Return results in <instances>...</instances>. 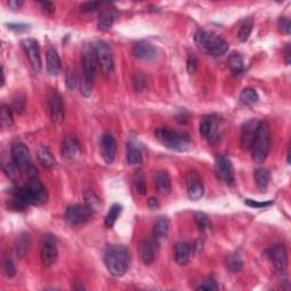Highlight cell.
Segmentation results:
<instances>
[{"label": "cell", "mask_w": 291, "mask_h": 291, "mask_svg": "<svg viewBox=\"0 0 291 291\" xmlns=\"http://www.w3.org/2000/svg\"><path fill=\"white\" fill-rule=\"evenodd\" d=\"M48 192L42 183L35 177H30L26 186L16 188L12 192V207L16 210H24L30 205H42L47 202Z\"/></svg>", "instance_id": "1"}, {"label": "cell", "mask_w": 291, "mask_h": 291, "mask_svg": "<svg viewBox=\"0 0 291 291\" xmlns=\"http://www.w3.org/2000/svg\"><path fill=\"white\" fill-rule=\"evenodd\" d=\"M104 263L111 275L123 277L130 266V252L123 245H111L106 248Z\"/></svg>", "instance_id": "2"}, {"label": "cell", "mask_w": 291, "mask_h": 291, "mask_svg": "<svg viewBox=\"0 0 291 291\" xmlns=\"http://www.w3.org/2000/svg\"><path fill=\"white\" fill-rule=\"evenodd\" d=\"M194 39L198 48L203 49L204 51L214 57H220L229 50V43L214 32L206 31L203 29L197 30Z\"/></svg>", "instance_id": "3"}, {"label": "cell", "mask_w": 291, "mask_h": 291, "mask_svg": "<svg viewBox=\"0 0 291 291\" xmlns=\"http://www.w3.org/2000/svg\"><path fill=\"white\" fill-rule=\"evenodd\" d=\"M251 157L256 164H263L271 150V126L266 121H259L256 137L251 145Z\"/></svg>", "instance_id": "4"}, {"label": "cell", "mask_w": 291, "mask_h": 291, "mask_svg": "<svg viewBox=\"0 0 291 291\" xmlns=\"http://www.w3.org/2000/svg\"><path fill=\"white\" fill-rule=\"evenodd\" d=\"M155 135L164 147L175 152H187L191 146V140L184 132L169 130V128H158L155 132Z\"/></svg>", "instance_id": "5"}, {"label": "cell", "mask_w": 291, "mask_h": 291, "mask_svg": "<svg viewBox=\"0 0 291 291\" xmlns=\"http://www.w3.org/2000/svg\"><path fill=\"white\" fill-rule=\"evenodd\" d=\"M10 152H12V162L22 173L30 177L37 176V169L33 166L31 154L23 141L15 139L12 143Z\"/></svg>", "instance_id": "6"}, {"label": "cell", "mask_w": 291, "mask_h": 291, "mask_svg": "<svg viewBox=\"0 0 291 291\" xmlns=\"http://www.w3.org/2000/svg\"><path fill=\"white\" fill-rule=\"evenodd\" d=\"M222 122L220 117L210 115L203 117L199 124V133L205 138L210 145H215L222 138Z\"/></svg>", "instance_id": "7"}, {"label": "cell", "mask_w": 291, "mask_h": 291, "mask_svg": "<svg viewBox=\"0 0 291 291\" xmlns=\"http://www.w3.org/2000/svg\"><path fill=\"white\" fill-rule=\"evenodd\" d=\"M94 50L97 54L98 65L100 66V70L103 74L108 77L114 72V56H113L112 48L105 41H97Z\"/></svg>", "instance_id": "8"}, {"label": "cell", "mask_w": 291, "mask_h": 291, "mask_svg": "<svg viewBox=\"0 0 291 291\" xmlns=\"http://www.w3.org/2000/svg\"><path fill=\"white\" fill-rule=\"evenodd\" d=\"M58 257L57 241L52 234H44L40 244V258L44 266L54 265Z\"/></svg>", "instance_id": "9"}, {"label": "cell", "mask_w": 291, "mask_h": 291, "mask_svg": "<svg viewBox=\"0 0 291 291\" xmlns=\"http://www.w3.org/2000/svg\"><path fill=\"white\" fill-rule=\"evenodd\" d=\"M92 216V209H90L88 206L82 205V204H77V205L70 206L66 209V221L71 225H81L88 222Z\"/></svg>", "instance_id": "10"}, {"label": "cell", "mask_w": 291, "mask_h": 291, "mask_svg": "<svg viewBox=\"0 0 291 291\" xmlns=\"http://www.w3.org/2000/svg\"><path fill=\"white\" fill-rule=\"evenodd\" d=\"M22 46L26 54L30 64H31L33 71L36 73H40L42 69V63H41V55H40V47L39 42L36 39H24L22 41Z\"/></svg>", "instance_id": "11"}, {"label": "cell", "mask_w": 291, "mask_h": 291, "mask_svg": "<svg viewBox=\"0 0 291 291\" xmlns=\"http://www.w3.org/2000/svg\"><path fill=\"white\" fill-rule=\"evenodd\" d=\"M82 66H83L82 78L88 79V80L94 82V78H96V74H97V66H98L97 54H96V50H94V48L89 47L83 51Z\"/></svg>", "instance_id": "12"}, {"label": "cell", "mask_w": 291, "mask_h": 291, "mask_svg": "<svg viewBox=\"0 0 291 291\" xmlns=\"http://www.w3.org/2000/svg\"><path fill=\"white\" fill-rule=\"evenodd\" d=\"M215 173H216L218 179L222 180L223 182L228 184L234 182L233 166L229 157L223 156V155L216 157V160H215Z\"/></svg>", "instance_id": "13"}, {"label": "cell", "mask_w": 291, "mask_h": 291, "mask_svg": "<svg viewBox=\"0 0 291 291\" xmlns=\"http://www.w3.org/2000/svg\"><path fill=\"white\" fill-rule=\"evenodd\" d=\"M266 254L275 270L285 273L288 267V255H287L286 248L282 245H275L268 249Z\"/></svg>", "instance_id": "14"}, {"label": "cell", "mask_w": 291, "mask_h": 291, "mask_svg": "<svg viewBox=\"0 0 291 291\" xmlns=\"http://www.w3.org/2000/svg\"><path fill=\"white\" fill-rule=\"evenodd\" d=\"M49 112H50L51 121L56 124H60L65 116V107H64L63 98L60 94L52 90L49 94Z\"/></svg>", "instance_id": "15"}, {"label": "cell", "mask_w": 291, "mask_h": 291, "mask_svg": "<svg viewBox=\"0 0 291 291\" xmlns=\"http://www.w3.org/2000/svg\"><path fill=\"white\" fill-rule=\"evenodd\" d=\"M187 191L191 200H199L205 194V188L202 182V177L196 171H189L187 173Z\"/></svg>", "instance_id": "16"}, {"label": "cell", "mask_w": 291, "mask_h": 291, "mask_svg": "<svg viewBox=\"0 0 291 291\" xmlns=\"http://www.w3.org/2000/svg\"><path fill=\"white\" fill-rule=\"evenodd\" d=\"M259 125L258 120H249L246 122L243 127H241V138H240V143L241 148L244 150H250L251 145L254 142V139L257 133V128Z\"/></svg>", "instance_id": "17"}, {"label": "cell", "mask_w": 291, "mask_h": 291, "mask_svg": "<svg viewBox=\"0 0 291 291\" xmlns=\"http://www.w3.org/2000/svg\"><path fill=\"white\" fill-rule=\"evenodd\" d=\"M100 148H101V156L105 161L106 164L111 165L114 163L116 157V150H117V143L115 138L112 134L105 133L101 137L100 141Z\"/></svg>", "instance_id": "18"}, {"label": "cell", "mask_w": 291, "mask_h": 291, "mask_svg": "<svg viewBox=\"0 0 291 291\" xmlns=\"http://www.w3.org/2000/svg\"><path fill=\"white\" fill-rule=\"evenodd\" d=\"M158 245L155 239H148L143 240L141 245H140V256L145 265H152V264L156 260L158 255Z\"/></svg>", "instance_id": "19"}, {"label": "cell", "mask_w": 291, "mask_h": 291, "mask_svg": "<svg viewBox=\"0 0 291 291\" xmlns=\"http://www.w3.org/2000/svg\"><path fill=\"white\" fill-rule=\"evenodd\" d=\"M132 54L135 58L143 60H152L157 57V50L153 44L148 42H138L132 49Z\"/></svg>", "instance_id": "20"}, {"label": "cell", "mask_w": 291, "mask_h": 291, "mask_svg": "<svg viewBox=\"0 0 291 291\" xmlns=\"http://www.w3.org/2000/svg\"><path fill=\"white\" fill-rule=\"evenodd\" d=\"M169 233V220L166 216L158 217L154 224V239L157 243H163Z\"/></svg>", "instance_id": "21"}, {"label": "cell", "mask_w": 291, "mask_h": 291, "mask_svg": "<svg viewBox=\"0 0 291 291\" xmlns=\"http://www.w3.org/2000/svg\"><path fill=\"white\" fill-rule=\"evenodd\" d=\"M63 157L67 160H74L77 158L81 153L80 145H79L78 140L73 137H67L62 143V148H60Z\"/></svg>", "instance_id": "22"}, {"label": "cell", "mask_w": 291, "mask_h": 291, "mask_svg": "<svg viewBox=\"0 0 291 291\" xmlns=\"http://www.w3.org/2000/svg\"><path fill=\"white\" fill-rule=\"evenodd\" d=\"M62 71V64H60V58L58 52L56 51L55 48H48L47 50V72L51 77H56Z\"/></svg>", "instance_id": "23"}, {"label": "cell", "mask_w": 291, "mask_h": 291, "mask_svg": "<svg viewBox=\"0 0 291 291\" xmlns=\"http://www.w3.org/2000/svg\"><path fill=\"white\" fill-rule=\"evenodd\" d=\"M155 184H156L157 190L161 192V194L167 195L169 194L172 189V181H171V176L164 169H160L155 173Z\"/></svg>", "instance_id": "24"}, {"label": "cell", "mask_w": 291, "mask_h": 291, "mask_svg": "<svg viewBox=\"0 0 291 291\" xmlns=\"http://www.w3.org/2000/svg\"><path fill=\"white\" fill-rule=\"evenodd\" d=\"M191 255V248L187 243H179L175 245L174 248V257L175 262L179 265H186L189 262Z\"/></svg>", "instance_id": "25"}, {"label": "cell", "mask_w": 291, "mask_h": 291, "mask_svg": "<svg viewBox=\"0 0 291 291\" xmlns=\"http://www.w3.org/2000/svg\"><path fill=\"white\" fill-rule=\"evenodd\" d=\"M228 66L233 75H240L245 70L244 57L240 52H232L228 57Z\"/></svg>", "instance_id": "26"}, {"label": "cell", "mask_w": 291, "mask_h": 291, "mask_svg": "<svg viewBox=\"0 0 291 291\" xmlns=\"http://www.w3.org/2000/svg\"><path fill=\"white\" fill-rule=\"evenodd\" d=\"M37 156L41 165L44 166L46 168H52L56 166V160L54 155L51 154V152L47 148V147H44L42 145L38 147Z\"/></svg>", "instance_id": "27"}, {"label": "cell", "mask_w": 291, "mask_h": 291, "mask_svg": "<svg viewBox=\"0 0 291 291\" xmlns=\"http://www.w3.org/2000/svg\"><path fill=\"white\" fill-rule=\"evenodd\" d=\"M255 181H256V186L258 188V190L260 192H266L267 188H268V183H270V172L268 169L264 168V167H259L257 168L255 173Z\"/></svg>", "instance_id": "28"}, {"label": "cell", "mask_w": 291, "mask_h": 291, "mask_svg": "<svg viewBox=\"0 0 291 291\" xmlns=\"http://www.w3.org/2000/svg\"><path fill=\"white\" fill-rule=\"evenodd\" d=\"M116 15L115 10H106V12L101 13L99 20H98V28L103 30V31L111 29L116 18Z\"/></svg>", "instance_id": "29"}, {"label": "cell", "mask_w": 291, "mask_h": 291, "mask_svg": "<svg viewBox=\"0 0 291 291\" xmlns=\"http://www.w3.org/2000/svg\"><path fill=\"white\" fill-rule=\"evenodd\" d=\"M225 266L231 273H238L243 270L244 260L238 254H231L225 258Z\"/></svg>", "instance_id": "30"}, {"label": "cell", "mask_w": 291, "mask_h": 291, "mask_svg": "<svg viewBox=\"0 0 291 291\" xmlns=\"http://www.w3.org/2000/svg\"><path fill=\"white\" fill-rule=\"evenodd\" d=\"M259 100V96L255 89L246 88L240 93V101L246 106H254Z\"/></svg>", "instance_id": "31"}, {"label": "cell", "mask_w": 291, "mask_h": 291, "mask_svg": "<svg viewBox=\"0 0 291 291\" xmlns=\"http://www.w3.org/2000/svg\"><path fill=\"white\" fill-rule=\"evenodd\" d=\"M121 213H122V205H120V204H114V205L109 208L107 215H106L105 225L107 226L108 229L113 228Z\"/></svg>", "instance_id": "32"}, {"label": "cell", "mask_w": 291, "mask_h": 291, "mask_svg": "<svg viewBox=\"0 0 291 291\" xmlns=\"http://www.w3.org/2000/svg\"><path fill=\"white\" fill-rule=\"evenodd\" d=\"M126 161L127 163L132 166L141 165L143 162L141 152H140L138 148H135V147H128L126 153Z\"/></svg>", "instance_id": "33"}, {"label": "cell", "mask_w": 291, "mask_h": 291, "mask_svg": "<svg viewBox=\"0 0 291 291\" xmlns=\"http://www.w3.org/2000/svg\"><path fill=\"white\" fill-rule=\"evenodd\" d=\"M252 26H254V22H252L251 18H248L246 20L243 24H241L239 32H238V39H239L241 42H246L249 39V37L251 35Z\"/></svg>", "instance_id": "34"}, {"label": "cell", "mask_w": 291, "mask_h": 291, "mask_svg": "<svg viewBox=\"0 0 291 291\" xmlns=\"http://www.w3.org/2000/svg\"><path fill=\"white\" fill-rule=\"evenodd\" d=\"M83 197L85 200V205L89 207L90 209L98 210L100 207V199L98 198V196L94 194L91 190H85L84 194H83Z\"/></svg>", "instance_id": "35"}, {"label": "cell", "mask_w": 291, "mask_h": 291, "mask_svg": "<svg viewBox=\"0 0 291 291\" xmlns=\"http://www.w3.org/2000/svg\"><path fill=\"white\" fill-rule=\"evenodd\" d=\"M195 223L202 232H206L210 229L209 217L205 213H202V211H197L195 214Z\"/></svg>", "instance_id": "36"}, {"label": "cell", "mask_w": 291, "mask_h": 291, "mask_svg": "<svg viewBox=\"0 0 291 291\" xmlns=\"http://www.w3.org/2000/svg\"><path fill=\"white\" fill-rule=\"evenodd\" d=\"M13 109L8 105L3 104L1 106V124L3 126L8 127L13 124Z\"/></svg>", "instance_id": "37"}, {"label": "cell", "mask_w": 291, "mask_h": 291, "mask_svg": "<svg viewBox=\"0 0 291 291\" xmlns=\"http://www.w3.org/2000/svg\"><path fill=\"white\" fill-rule=\"evenodd\" d=\"M133 184L135 190L140 195H146L147 194V184H146V177L143 176L141 172H138L133 177Z\"/></svg>", "instance_id": "38"}, {"label": "cell", "mask_w": 291, "mask_h": 291, "mask_svg": "<svg viewBox=\"0 0 291 291\" xmlns=\"http://www.w3.org/2000/svg\"><path fill=\"white\" fill-rule=\"evenodd\" d=\"M132 82H133L134 89L139 92L143 91V90H145L146 86H147V79H146L145 75H143L142 73H140V72H139V73H135L133 75Z\"/></svg>", "instance_id": "39"}, {"label": "cell", "mask_w": 291, "mask_h": 291, "mask_svg": "<svg viewBox=\"0 0 291 291\" xmlns=\"http://www.w3.org/2000/svg\"><path fill=\"white\" fill-rule=\"evenodd\" d=\"M93 89V81H90L88 79H84L81 77V82H80V90L81 94L83 97L88 98L91 96Z\"/></svg>", "instance_id": "40"}, {"label": "cell", "mask_w": 291, "mask_h": 291, "mask_svg": "<svg viewBox=\"0 0 291 291\" xmlns=\"http://www.w3.org/2000/svg\"><path fill=\"white\" fill-rule=\"evenodd\" d=\"M2 270H3V273H5L6 277L9 278V279L14 278L15 274H16V268H15L13 260L10 258H6L5 260H3Z\"/></svg>", "instance_id": "41"}, {"label": "cell", "mask_w": 291, "mask_h": 291, "mask_svg": "<svg viewBox=\"0 0 291 291\" xmlns=\"http://www.w3.org/2000/svg\"><path fill=\"white\" fill-rule=\"evenodd\" d=\"M65 82H66V86L69 90H74L77 88V78H75L74 71L72 69H69L66 71V75H65Z\"/></svg>", "instance_id": "42"}, {"label": "cell", "mask_w": 291, "mask_h": 291, "mask_svg": "<svg viewBox=\"0 0 291 291\" xmlns=\"http://www.w3.org/2000/svg\"><path fill=\"white\" fill-rule=\"evenodd\" d=\"M278 28L280 31L282 33H285V35H290V31H291V23H290V20L287 17H280L279 21H278Z\"/></svg>", "instance_id": "43"}, {"label": "cell", "mask_w": 291, "mask_h": 291, "mask_svg": "<svg viewBox=\"0 0 291 291\" xmlns=\"http://www.w3.org/2000/svg\"><path fill=\"white\" fill-rule=\"evenodd\" d=\"M197 290H218V286L213 279H206L197 287Z\"/></svg>", "instance_id": "44"}, {"label": "cell", "mask_w": 291, "mask_h": 291, "mask_svg": "<svg viewBox=\"0 0 291 291\" xmlns=\"http://www.w3.org/2000/svg\"><path fill=\"white\" fill-rule=\"evenodd\" d=\"M12 109L16 113H22L25 109V97L24 96H18L14 99Z\"/></svg>", "instance_id": "45"}, {"label": "cell", "mask_w": 291, "mask_h": 291, "mask_svg": "<svg viewBox=\"0 0 291 291\" xmlns=\"http://www.w3.org/2000/svg\"><path fill=\"white\" fill-rule=\"evenodd\" d=\"M17 171L18 168L16 167V165H15L13 162L12 163H6L3 165V172L6 173V175L9 177V179L14 180L15 177L17 176Z\"/></svg>", "instance_id": "46"}, {"label": "cell", "mask_w": 291, "mask_h": 291, "mask_svg": "<svg viewBox=\"0 0 291 291\" xmlns=\"http://www.w3.org/2000/svg\"><path fill=\"white\" fill-rule=\"evenodd\" d=\"M245 204L252 208H264V207L271 206L273 202H256L252 199H245Z\"/></svg>", "instance_id": "47"}, {"label": "cell", "mask_w": 291, "mask_h": 291, "mask_svg": "<svg viewBox=\"0 0 291 291\" xmlns=\"http://www.w3.org/2000/svg\"><path fill=\"white\" fill-rule=\"evenodd\" d=\"M101 5H103V2L88 1V2H83L80 8L82 9V12H94V10H97Z\"/></svg>", "instance_id": "48"}, {"label": "cell", "mask_w": 291, "mask_h": 291, "mask_svg": "<svg viewBox=\"0 0 291 291\" xmlns=\"http://www.w3.org/2000/svg\"><path fill=\"white\" fill-rule=\"evenodd\" d=\"M187 70L190 74L195 73L196 70H197V59H196L194 56H190L187 60Z\"/></svg>", "instance_id": "49"}, {"label": "cell", "mask_w": 291, "mask_h": 291, "mask_svg": "<svg viewBox=\"0 0 291 291\" xmlns=\"http://www.w3.org/2000/svg\"><path fill=\"white\" fill-rule=\"evenodd\" d=\"M41 8H42V10L46 14H52L55 13V5L50 1H41L39 2Z\"/></svg>", "instance_id": "50"}, {"label": "cell", "mask_w": 291, "mask_h": 291, "mask_svg": "<svg viewBox=\"0 0 291 291\" xmlns=\"http://www.w3.org/2000/svg\"><path fill=\"white\" fill-rule=\"evenodd\" d=\"M7 5L12 10H18L23 7L24 1L23 0H10V1L7 2Z\"/></svg>", "instance_id": "51"}, {"label": "cell", "mask_w": 291, "mask_h": 291, "mask_svg": "<svg viewBox=\"0 0 291 291\" xmlns=\"http://www.w3.org/2000/svg\"><path fill=\"white\" fill-rule=\"evenodd\" d=\"M176 120L179 121L180 123H187L189 121V114L188 112L184 111V109H182V111H180V114L176 115Z\"/></svg>", "instance_id": "52"}, {"label": "cell", "mask_w": 291, "mask_h": 291, "mask_svg": "<svg viewBox=\"0 0 291 291\" xmlns=\"http://www.w3.org/2000/svg\"><path fill=\"white\" fill-rule=\"evenodd\" d=\"M7 26L10 30H15V31H25V30L29 29V25L26 24H7Z\"/></svg>", "instance_id": "53"}, {"label": "cell", "mask_w": 291, "mask_h": 291, "mask_svg": "<svg viewBox=\"0 0 291 291\" xmlns=\"http://www.w3.org/2000/svg\"><path fill=\"white\" fill-rule=\"evenodd\" d=\"M285 62L286 65H290L291 62V51H290V44L288 43L285 49Z\"/></svg>", "instance_id": "54"}, {"label": "cell", "mask_w": 291, "mask_h": 291, "mask_svg": "<svg viewBox=\"0 0 291 291\" xmlns=\"http://www.w3.org/2000/svg\"><path fill=\"white\" fill-rule=\"evenodd\" d=\"M148 206L150 207V208H158L160 207V203H158V200L156 198H149L148 200Z\"/></svg>", "instance_id": "55"}]
</instances>
